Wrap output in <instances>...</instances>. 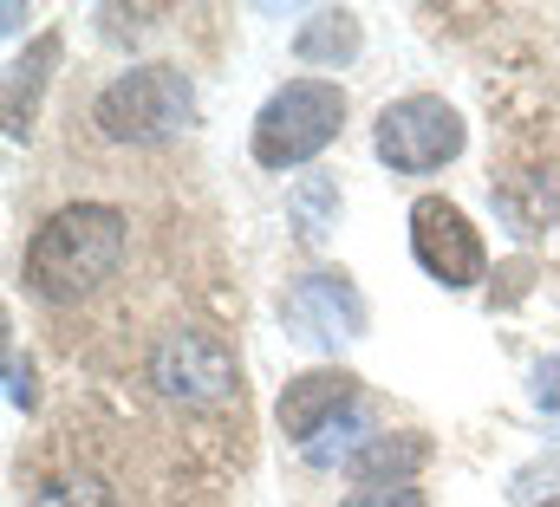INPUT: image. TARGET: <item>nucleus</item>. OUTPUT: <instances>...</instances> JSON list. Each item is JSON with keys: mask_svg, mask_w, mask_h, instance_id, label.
Returning a JSON list of instances; mask_svg holds the SVG:
<instances>
[{"mask_svg": "<svg viewBox=\"0 0 560 507\" xmlns=\"http://www.w3.org/2000/svg\"><path fill=\"white\" fill-rule=\"evenodd\" d=\"M346 125V92L326 79H293L255 118V163L261 169H293L306 156H319Z\"/></svg>", "mask_w": 560, "mask_h": 507, "instance_id": "20e7f679", "label": "nucleus"}, {"mask_svg": "<svg viewBox=\"0 0 560 507\" xmlns=\"http://www.w3.org/2000/svg\"><path fill=\"white\" fill-rule=\"evenodd\" d=\"M280 319L306 352H339L346 339L365 332V299H359V286L346 273H306V280L287 286Z\"/></svg>", "mask_w": 560, "mask_h": 507, "instance_id": "0eeeda50", "label": "nucleus"}, {"mask_svg": "<svg viewBox=\"0 0 560 507\" xmlns=\"http://www.w3.org/2000/svg\"><path fill=\"white\" fill-rule=\"evenodd\" d=\"M541 403H555V410H560V358L541 365Z\"/></svg>", "mask_w": 560, "mask_h": 507, "instance_id": "2eb2a0df", "label": "nucleus"}, {"mask_svg": "<svg viewBox=\"0 0 560 507\" xmlns=\"http://www.w3.org/2000/svg\"><path fill=\"white\" fill-rule=\"evenodd\" d=\"M548 507H560V502H548Z\"/></svg>", "mask_w": 560, "mask_h": 507, "instance_id": "dca6fc26", "label": "nucleus"}, {"mask_svg": "<svg viewBox=\"0 0 560 507\" xmlns=\"http://www.w3.org/2000/svg\"><path fill=\"white\" fill-rule=\"evenodd\" d=\"M411 248H418L423 273L443 286H476L482 280V235L469 228V215L450 196H423L411 209Z\"/></svg>", "mask_w": 560, "mask_h": 507, "instance_id": "6e6552de", "label": "nucleus"}, {"mask_svg": "<svg viewBox=\"0 0 560 507\" xmlns=\"http://www.w3.org/2000/svg\"><path fill=\"white\" fill-rule=\"evenodd\" d=\"M59 59V39L46 33L39 46H33V59H20L13 66V79H7V125H13V137L26 130V111H33V92H39V79H46V66Z\"/></svg>", "mask_w": 560, "mask_h": 507, "instance_id": "f8f14e48", "label": "nucleus"}, {"mask_svg": "<svg viewBox=\"0 0 560 507\" xmlns=\"http://www.w3.org/2000/svg\"><path fill=\"white\" fill-rule=\"evenodd\" d=\"M456 150H463V118H456V105H443L430 92H411V98L378 111V156L398 176H430Z\"/></svg>", "mask_w": 560, "mask_h": 507, "instance_id": "423d86ee", "label": "nucleus"}, {"mask_svg": "<svg viewBox=\"0 0 560 507\" xmlns=\"http://www.w3.org/2000/svg\"><path fill=\"white\" fill-rule=\"evenodd\" d=\"M131 248H138V228L118 202H59L33 241L20 254V286L46 306V313H85L98 299L118 293L125 267H131Z\"/></svg>", "mask_w": 560, "mask_h": 507, "instance_id": "7ed1b4c3", "label": "nucleus"}, {"mask_svg": "<svg viewBox=\"0 0 560 507\" xmlns=\"http://www.w3.org/2000/svg\"><path fill=\"white\" fill-rule=\"evenodd\" d=\"M339 507H423V495L411 482H385V488H359V495H346Z\"/></svg>", "mask_w": 560, "mask_h": 507, "instance_id": "4468645a", "label": "nucleus"}, {"mask_svg": "<svg viewBox=\"0 0 560 507\" xmlns=\"http://www.w3.org/2000/svg\"><path fill=\"white\" fill-rule=\"evenodd\" d=\"M423 462H430V443H423V436H411V429H398V436H365V443L352 449V475H359L365 488L411 482Z\"/></svg>", "mask_w": 560, "mask_h": 507, "instance_id": "9d476101", "label": "nucleus"}, {"mask_svg": "<svg viewBox=\"0 0 560 507\" xmlns=\"http://www.w3.org/2000/svg\"><path fill=\"white\" fill-rule=\"evenodd\" d=\"M13 475L26 507H222V469L143 390H72Z\"/></svg>", "mask_w": 560, "mask_h": 507, "instance_id": "f257e3e1", "label": "nucleus"}, {"mask_svg": "<svg viewBox=\"0 0 560 507\" xmlns=\"http://www.w3.org/2000/svg\"><path fill=\"white\" fill-rule=\"evenodd\" d=\"M189 118H196V98H189V79L176 66H138V72L112 79L92 105V125L112 143H163Z\"/></svg>", "mask_w": 560, "mask_h": 507, "instance_id": "39448f33", "label": "nucleus"}, {"mask_svg": "<svg viewBox=\"0 0 560 507\" xmlns=\"http://www.w3.org/2000/svg\"><path fill=\"white\" fill-rule=\"evenodd\" d=\"M293 209H300V222H306V241H319V235L332 228V215H339V196H332L326 176H313V182L293 189Z\"/></svg>", "mask_w": 560, "mask_h": 507, "instance_id": "ddd939ff", "label": "nucleus"}, {"mask_svg": "<svg viewBox=\"0 0 560 507\" xmlns=\"http://www.w3.org/2000/svg\"><path fill=\"white\" fill-rule=\"evenodd\" d=\"M138 390L156 397L183 429L189 443L229 475L248 462V403H242V358L235 345L209 326V319H189V313H170L150 345L138 352Z\"/></svg>", "mask_w": 560, "mask_h": 507, "instance_id": "f03ea898", "label": "nucleus"}, {"mask_svg": "<svg viewBox=\"0 0 560 507\" xmlns=\"http://www.w3.org/2000/svg\"><path fill=\"white\" fill-rule=\"evenodd\" d=\"M352 397H359L352 372H306V378H293L280 390V429L306 449V443H319L332 429L339 410H352Z\"/></svg>", "mask_w": 560, "mask_h": 507, "instance_id": "1a4fd4ad", "label": "nucleus"}, {"mask_svg": "<svg viewBox=\"0 0 560 507\" xmlns=\"http://www.w3.org/2000/svg\"><path fill=\"white\" fill-rule=\"evenodd\" d=\"M293 52L306 59V66H339V59H352L359 52V20L352 13H313L306 26H300V39H293Z\"/></svg>", "mask_w": 560, "mask_h": 507, "instance_id": "9b49d317", "label": "nucleus"}]
</instances>
